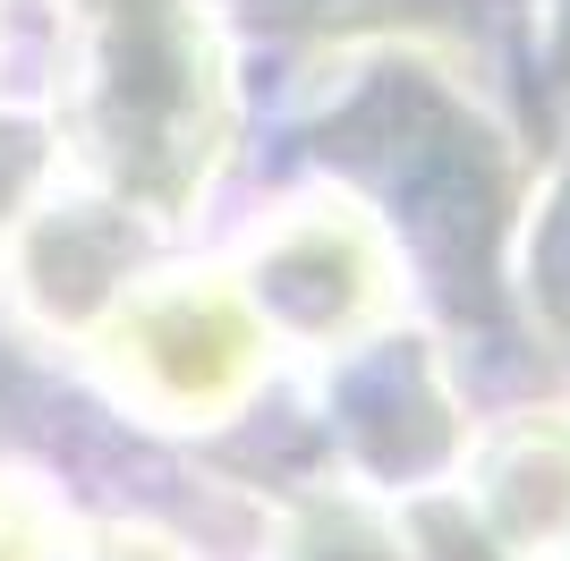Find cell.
Masks as SVG:
<instances>
[{
	"label": "cell",
	"instance_id": "obj_1",
	"mask_svg": "<svg viewBox=\"0 0 570 561\" xmlns=\"http://www.w3.org/2000/svg\"><path fill=\"white\" fill-rule=\"evenodd\" d=\"M230 51L205 0H77L69 137L137 222H188L230 163Z\"/></svg>",
	"mask_w": 570,
	"mask_h": 561
},
{
	"label": "cell",
	"instance_id": "obj_2",
	"mask_svg": "<svg viewBox=\"0 0 570 561\" xmlns=\"http://www.w3.org/2000/svg\"><path fill=\"white\" fill-rule=\"evenodd\" d=\"M102 383L145 425H230L273 374V341L222 264L137 273L86 332Z\"/></svg>",
	"mask_w": 570,
	"mask_h": 561
},
{
	"label": "cell",
	"instance_id": "obj_3",
	"mask_svg": "<svg viewBox=\"0 0 570 561\" xmlns=\"http://www.w3.org/2000/svg\"><path fill=\"white\" fill-rule=\"evenodd\" d=\"M230 280L273 350L350 357L401 324V247L350 187H307L264 213Z\"/></svg>",
	"mask_w": 570,
	"mask_h": 561
},
{
	"label": "cell",
	"instance_id": "obj_4",
	"mask_svg": "<svg viewBox=\"0 0 570 561\" xmlns=\"http://www.w3.org/2000/svg\"><path fill=\"white\" fill-rule=\"evenodd\" d=\"M460 502L485 553L570 561V409H520L460 451Z\"/></svg>",
	"mask_w": 570,
	"mask_h": 561
},
{
	"label": "cell",
	"instance_id": "obj_5",
	"mask_svg": "<svg viewBox=\"0 0 570 561\" xmlns=\"http://www.w3.org/2000/svg\"><path fill=\"white\" fill-rule=\"evenodd\" d=\"M366 366H375V383L392 400H417V392H434V383H443V374H434V357H426V341H392V332H383V341H366ZM392 400H383V409H392ZM350 451H357V468H366V476H383V485L401 493V476H417V468H443V460H460V451H469V425H460V409H452V392L443 400H426V425H375L366 417V400H350Z\"/></svg>",
	"mask_w": 570,
	"mask_h": 561
},
{
	"label": "cell",
	"instance_id": "obj_6",
	"mask_svg": "<svg viewBox=\"0 0 570 561\" xmlns=\"http://www.w3.org/2000/svg\"><path fill=\"white\" fill-rule=\"evenodd\" d=\"M273 561H417L409 537L357 493H298L273 528Z\"/></svg>",
	"mask_w": 570,
	"mask_h": 561
},
{
	"label": "cell",
	"instance_id": "obj_7",
	"mask_svg": "<svg viewBox=\"0 0 570 561\" xmlns=\"http://www.w3.org/2000/svg\"><path fill=\"white\" fill-rule=\"evenodd\" d=\"M69 528L35 476H0V561H60Z\"/></svg>",
	"mask_w": 570,
	"mask_h": 561
}]
</instances>
